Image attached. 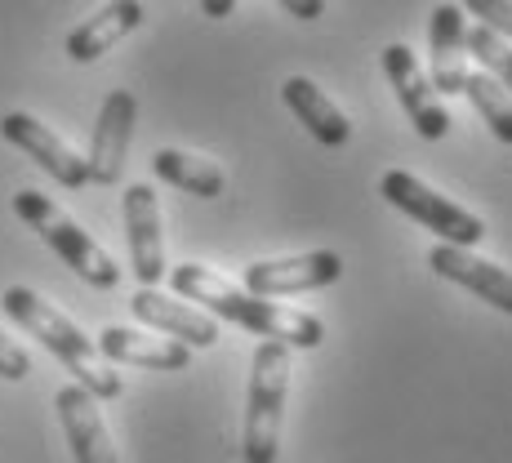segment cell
<instances>
[{"instance_id":"1","label":"cell","mask_w":512,"mask_h":463,"mask_svg":"<svg viewBox=\"0 0 512 463\" xmlns=\"http://www.w3.org/2000/svg\"><path fill=\"white\" fill-rule=\"evenodd\" d=\"M170 285L179 299L205 303L214 317L241 325V330L259 334V339H277L285 348H303V352L321 348V339H326V325L312 317V312H294V308H281V303L259 299V294H250V290H236L232 281L214 277L201 263H179V268L170 272Z\"/></svg>"},{"instance_id":"2","label":"cell","mask_w":512,"mask_h":463,"mask_svg":"<svg viewBox=\"0 0 512 463\" xmlns=\"http://www.w3.org/2000/svg\"><path fill=\"white\" fill-rule=\"evenodd\" d=\"M0 308L23 325L32 339H41L45 348L67 366V374H76V383H81L94 401L121 397L125 383H121V374L112 370V361L98 357V348L81 334V325H76L72 317H63L54 303H45L41 294L27 290V285H9V290L0 294Z\"/></svg>"},{"instance_id":"3","label":"cell","mask_w":512,"mask_h":463,"mask_svg":"<svg viewBox=\"0 0 512 463\" xmlns=\"http://www.w3.org/2000/svg\"><path fill=\"white\" fill-rule=\"evenodd\" d=\"M285 388H290V348L277 339H263L259 348H254L250 392H245V432H241L245 463H277Z\"/></svg>"},{"instance_id":"4","label":"cell","mask_w":512,"mask_h":463,"mask_svg":"<svg viewBox=\"0 0 512 463\" xmlns=\"http://www.w3.org/2000/svg\"><path fill=\"white\" fill-rule=\"evenodd\" d=\"M14 214H18V219H23L32 232H41V241H45L49 250H54L58 259H63L67 268H72L85 285H94V290H112V285L121 281V268L112 263V254H107L103 245H98L94 236L85 232L76 219H67V214L58 210L49 196L32 192V187H23V192L14 196Z\"/></svg>"},{"instance_id":"5","label":"cell","mask_w":512,"mask_h":463,"mask_svg":"<svg viewBox=\"0 0 512 463\" xmlns=\"http://www.w3.org/2000/svg\"><path fill=\"white\" fill-rule=\"evenodd\" d=\"M379 196L388 205H397L401 214H410L415 223H423L428 232H437L446 245H459V250H472V245L486 236V223L477 219L472 210H464V205L446 201L441 192H432L423 179H415V174L406 170H388L379 179Z\"/></svg>"},{"instance_id":"6","label":"cell","mask_w":512,"mask_h":463,"mask_svg":"<svg viewBox=\"0 0 512 463\" xmlns=\"http://www.w3.org/2000/svg\"><path fill=\"white\" fill-rule=\"evenodd\" d=\"M383 76H388V85L397 90V103L401 112L410 116V125H415L419 139L437 143L446 139V130L455 121H450L446 103H441V94L432 90V81L419 72L415 54H410V45H388L383 49Z\"/></svg>"},{"instance_id":"7","label":"cell","mask_w":512,"mask_h":463,"mask_svg":"<svg viewBox=\"0 0 512 463\" xmlns=\"http://www.w3.org/2000/svg\"><path fill=\"white\" fill-rule=\"evenodd\" d=\"M343 277V259L334 250H312L294 254V259H263L245 268V290L259 299H281V294H303V290H326Z\"/></svg>"},{"instance_id":"8","label":"cell","mask_w":512,"mask_h":463,"mask_svg":"<svg viewBox=\"0 0 512 463\" xmlns=\"http://www.w3.org/2000/svg\"><path fill=\"white\" fill-rule=\"evenodd\" d=\"M134 116H139V98L130 90H112L98 107V121H94V139H90V183L98 187H112L125 170V152H130L134 139Z\"/></svg>"},{"instance_id":"9","label":"cell","mask_w":512,"mask_h":463,"mask_svg":"<svg viewBox=\"0 0 512 463\" xmlns=\"http://www.w3.org/2000/svg\"><path fill=\"white\" fill-rule=\"evenodd\" d=\"M0 134H5L18 152L32 156V161L41 165L54 183H63V187H85V183H90V165H85V156H76L72 147L58 139L49 125L36 121V116L5 112V116H0Z\"/></svg>"},{"instance_id":"10","label":"cell","mask_w":512,"mask_h":463,"mask_svg":"<svg viewBox=\"0 0 512 463\" xmlns=\"http://www.w3.org/2000/svg\"><path fill=\"white\" fill-rule=\"evenodd\" d=\"M125 236H130V268L139 285H161L165 277V236H161V205L147 183L125 187Z\"/></svg>"},{"instance_id":"11","label":"cell","mask_w":512,"mask_h":463,"mask_svg":"<svg viewBox=\"0 0 512 463\" xmlns=\"http://www.w3.org/2000/svg\"><path fill=\"white\" fill-rule=\"evenodd\" d=\"M428 268L437 272V277L464 285L481 303H490V308L512 317V272L508 268H499V263H490V259H477L472 250H459V245H446V241L428 254Z\"/></svg>"},{"instance_id":"12","label":"cell","mask_w":512,"mask_h":463,"mask_svg":"<svg viewBox=\"0 0 512 463\" xmlns=\"http://www.w3.org/2000/svg\"><path fill=\"white\" fill-rule=\"evenodd\" d=\"M54 410H58V423H63L76 463H121L112 450V437H107V423L98 415V401L81 388V383L58 388Z\"/></svg>"},{"instance_id":"13","label":"cell","mask_w":512,"mask_h":463,"mask_svg":"<svg viewBox=\"0 0 512 463\" xmlns=\"http://www.w3.org/2000/svg\"><path fill=\"white\" fill-rule=\"evenodd\" d=\"M130 308L143 325L170 334V339L187 343V348H214V343H219V325H214V317L196 312L192 303L170 299V294H161L156 285H139L134 299H130Z\"/></svg>"},{"instance_id":"14","label":"cell","mask_w":512,"mask_h":463,"mask_svg":"<svg viewBox=\"0 0 512 463\" xmlns=\"http://www.w3.org/2000/svg\"><path fill=\"white\" fill-rule=\"evenodd\" d=\"M98 357L112 366H143V370H187L192 348L179 339H156L143 330H125V325H107L98 334Z\"/></svg>"},{"instance_id":"15","label":"cell","mask_w":512,"mask_h":463,"mask_svg":"<svg viewBox=\"0 0 512 463\" xmlns=\"http://www.w3.org/2000/svg\"><path fill=\"white\" fill-rule=\"evenodd\" d=\"M464 9L459 5H437L428 27V54H432V90L437 94H464L468 81V49H464Z\"/></svg>"},{"instance_id":"16","label":"cell","mask_w":512,"mask_h":463,"mask_svg":"<svg viewBox=\"0 0 512 463\" xmlns=\"http://www.w3.org/2000/svg\"><path fill=\"white\" fill-rule=\"evenodd\" d=\"M139 27H143V0H112L94 18H85L81 27H72L63 49L72 63H94V58H103L116 41H125Z\"/></svg>"},{"instance_id":"17","label":"cell","mask_w":512,"mask_h":463,"mask_svg":"<svg viewBox=\"0 0 512 463\" xmlns=\"http://www.w3.org/2000/svg\"><path fill=\"white\" fill-rule=\"evenodd\" d=\"M281 98H285V107L299 116L303 130H308L321 147H343L352 139L348 116L339 112V103H334L317 81H308V76H290V81L281 85Z\"/></svg>"},{"instance_id":"18","label":"cell","mask_w":512,"mask_h":463,"mask_svg":"<svg viewBox=\"0 0 512 463\" xmlns=\"http://www.w3.org/2000/svg\"><path fill=\"white\" fill-rule=\"evenodd\" d=\"M152 170L161 183L179 187L187 196H201V201H210V196H223V170L214 161H205V156H192V152H179V147H161V152L152 156Z\"/></svg>"},{"instance_id":"19","label":"cell","mask_w":512,"mask_h":463,"mask_svg":"<svg viewBox=\"0 0 512 463\" xmlns=\"http://www.w3.org/2000/svg\"><path fill=\"white\" fill-rule=\"evenodd\" d=\"M464 94L472 98V107H477L481 125H490V134H495L499 143H512V94L504 85L490 72H468Z\"/></svg>"},{"instance_id":"20","label":"cell","mask_w":512,"mask_h":463,"mask_svg":"<svg viewBox=\"0 0 512 463\" xmlns=\"http://www.w3.org/2000/svg\"><path fill=\"white\" fill-rule=\"evenodd\" d=\"M464 49L481 63V72H490L512 94V45H504L495 32H486V27H472L464 36Z\"/></svg>"},{"instance_id":"21","label":"cell","mask_w":512,"mask_h":463,"mask_svg":"<svg viewBox=\"0 0 512 463\" xmlns=\"http://www.w3.org/2000/svg\"><path fill=\"white\" fill-rule=\"evenodd\" d=\"M464 9L472 18H481L486 32H495L499 41H512V0H464Z\"/></svg>"},{"instance_id":"22","label":"cell","mask_w":512,"mask_h":463,"mask_svg":"<svg viewBox=\"0 0 512 463\" xmlns=\"http://www.w3.org/2000/svg\"><path fill=\"white\" fill-rule=\"evenodd\" d=\"M27 374H32V357H27L14 339H5V334H0V379L18 383V379H27Z\"/></svg>"},{"instance_id":"23","label":"cell","mask_w":512,"mask_h":463,"mask_svg":"<svg viewBox=\"0 0 512 463\" xmlns=\"http://www.w3.org/2000/svg\"><path fill=\"white\" fill-rule=\"evenodd\" d=\"M290 18H303V23H312V18L326 14V0H277Z\"/></svg>"},{"instance_id":"24","label":"cell","mask_w":512,"mask_h":463,"mask_svg":"<svg viewBox=\"0 0 512 463\" xmlns=\"http://www.w3.org/2000/svg\"><path fill=\"white\" fill-rule=\"evenodd\" d=\"M201 9H205V18H228L236 9V0H201Z\"/></svg>"}]
</instances>
